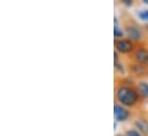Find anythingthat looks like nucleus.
Instances as JSON below:
<instances>
[{"label":"nucleus","mask_w":148,"mask_h":136,"mask_svg":"<svg viewBox=\"0 0 148 136\" xmlns=\"http://www.w3.org/2000/svg\"><path fill=\"white\" fill-rule=\"evenodd\" d=\"M115 99H116V103L125 107H133L139 103V100L141 97L137 90V87L121 84V85H117L116 87Z\"/></svg>","instance_id":"1"},{"label":"nucleus","mask_w":148,"mask_h":136,"mask_svg":"<svg viewBox=\"0 0 148 136\" xmlns=\"http://www.w3.org/2000/svg\"><path fill=\"white\" fill-rule=\"evenodd\" d=\"M115 50L118 54H130L131 52L134 50V42L131 41L130 39H118L115 40Z\"/></svg>","instance_id":"2"},{"label":"nucleus","mask_w":148,"mask_h":136,"mask_svg":"<svg viewBox=\"0 0 148 136\" xmlns=\"http://www.w3.org/2000/svg\"><path fill=\"white\" fill-rule=\"evenodd\" d=\"M125 34L133 42L140 41L143 39V31H141V29L137 24H134V23H129V24L125 25Z\"/></svg>","instance_id":"3"},{"label":"nucleus","mask_w":148,"mask_h":136,"mask_svg":"<svg viewBox=\"0 0 148 136\" xmlns=\"http://www.w3.org/2000/svg\"><path fill=\"white\" fill-rule=\"evenodd\" d=\"M114 116H115V121L124 122L131 117V112L123 105L115 103L114 105Z\"/></svg>","instance_id":"4"},{"label":"nucleus","mask_w":148,"mask_h":136,"mask_svg":"<svg viewBox=\"0 0 148 136\" xmlns=\"http://www.w3.org/2000/svg\"><path fill=\"white\" fill-rule=\"evenodd\" d=\"M133 60L136 63L141 65H148V48L144 46H139L133 52Z\"/></svg>","instance_id":"5"},{"label":"nucleus","mask_w":148,"mask_h":136,"mask_svg":"<svg viewBox=\"0 0 148 136\" xmlns=\"http://www.w3.org/2000/svg\"><path fill=\"white\" fill-rule=\"evenodd\" d=\"M133 125H134L136 129L143 134V136H148V120L146 118H143V117L137 118L134 120Z\"/></svg>","instance_id":"6"},{"label":"nucleus","mask_w":148,"mask_h":136,"mask_svg":"<svg viewBox=\"0 0 148 136\" xmlns=\"http://www.w3.org/2000/svg\"><path fill=\"white\" fill-rule=\"evenodd\" d=\"M130 71L132 72L133 75L137 77H144V75H148V68L146 65H141L138 63H134L130 67Z\"/></svg>","instance_id":"7"},{"label":"nucleus","mask_w":148,"mask_h":136,"mask_svg":"<svg viewBox=\"0 0 148 136\" xmlns=\"http://www.w3.org/2000/svg\"><path fill=\"white\" fill-rule=\"evenodd\" d=\"M137 90L141 99H148V82L147 81H139L137 84Z\"/></svg>","instance_id":"8"},{"label":"nucleus","mask_w":148,"mask_h":136,"mask_svg":"<svg viewBox=\"0 0 148 136\" xmlns=\"http://www.w3.org/2000/svg\"><path fill=\"white\" fill-rule=\"evenodd\" d=\"M124 31L118 27V25H114V37H115V40H118V39H123L124 38Z\"/></svg>","instance_id":"9"},{"label":"nucleus","mask_w":148,"mask_h":136,"mask_svg":"<svg viewBox=\"0 0 148 136\" xmlns=\"http://www.w3.org/2000/svg\"><path fill=\"white\" fill-rule=\"evenodd\" d=\"M138 17L144 22H148V8L141 9L140 12H138Z\"/></svg>","instance_id":"10"},{"label":"nucleus","mask_w":148,"mask_h":136,"mask_svg":"<svg viewBox=\"0 0 148 136\" xmlns=\"http://www.w3.org/2000/svg\"><path fill=\"white\" fill-rule=\"evenodd\" d=\"M115 64V69H116V71H118L119 73H122V74H124L125 73V69H124V64L122 63V62H115L114 63Z\"/></svg>","instance_id":"11"},{"label":"nucleus","mask_w":148,"mask_h":136,"mask_svg":"<svg viewBox=\"0 0 148 136\" xmlns=\"http://www.w3.org/2000/svg\"><path fill=\"white\" fill-rule=\"evenodd\" d=\"M125 136H143V134L134 128V129H127L125 132Z\"/></svg>","instance_id":"12"},{"label":"nucleus","mask_w":148,"mask_h":136,"mask_svg":"<svg viewBox=\"0 0 148 136\" xmlns=\"http://www.w3.org/2000/svg\"><path fill=\"white\" fill-rule=\"evenodd\" d=\"M122 2H123V3L125 5V6H132V5H133L132 0H123Z\"/></svg>","instance_id":"13"},{"label":"nucleus","mask_w":148,"mask_h":136,"mask_svg":"<svg viewBox=\"0 0 148 136\" xmlns=\"http://www.w3.org/2000/svg\"><path fill=\"white\" fill-rule=\"evenodd\" d=\"M144 3H145V5H147V6H148V0H144Z\"/></svg>","instance_id":"14"},{"label":"nucleus","mask_w":148,"mask_h":136,"mask_svg":"<svg viewBox=\"0 0 148 136\" xmlns=\"http://www.w3.org/2000/svg\"><path fill=\"white\" fill-rule=\"evenodd\" d=\"M116 136H125V134H117Z\"/></svg>","instance_id":"15"}]
</instances>
